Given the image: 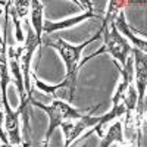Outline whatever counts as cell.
Listing matches in <instances>:
<instances>
[{"mask_svg": "<svg viewBox=\"0 0 147 147\" xmlns=\"http://www.w3.org/2000/svg\"><path fill=\"white\" fill-rule=\"evenodd\" d=\"M32 106L35 107H40L41 110H44L46 115L49 116V128H47V132H46V137H44V147H47L49 141H50L53 132L63 124L66 121H77V119H81L84 115H87L88 112L94 109H99L100 105H97L94 107H88V109H75L72 107L71 105L62 102V100H53L52 105H44L38 100H31L30 102Z\"/></svg>", "mask_w": 147, "mask_h": 147, "instance_id": "1", "label": "cell"}, {"mask_svg": "<svg viewBox=\"0 0 147 147\" xmlns=\"http://www.w3.org/2000/svg\"><path fill=\"white\" fill-rule=\"evenodd\" d=\"M100 34H102V32H97V34H94V35L91 37L90 40L84 41V43H81V44H77V46H72V44L66 43L63 38H57V40L43 38V44L50 46V47L56 49V50L59 52V55L62 56L63 62H65V66H66V75H69V74L78 72L80 68H81V65H84L85 62H87V60H90V59L93 57V55H91V56H88V57L82 59V62L80 60V59H81L82 50H84V49L87 47L91 41H94V40L99 38Z\"/></svg>", "mask_w": 147, "mask_h": 147, "instance_id": "2", "label": "cell"}, {"mask_svg": "<svg viewBox=\"0 0 147 147\" xmlns=\"http://www.w3.org/2000/svg\"><path fill=\"white\" fill-rule=\"evenodd\" d=\"M100 32L103 34V41H105V44H103V47L99 49L96 53H93V57H94V56H99V55L103 53V52H107V53L112 55V57L116 60V62L121 63L119 68H122V66L125 65V62H127L128 55H129L131 50H132V46L127 41V38H124V37L118 32V30H116L115 25H113V22H110L107 27L102 28Z\"/></svg>", "mask_w": 147, "mask_h": 147, "instance_id": "3", "label": "cell"}, {"mask_svg": "<svg viewBox=\"0 0 147 147\" xmlns=\"http://www.w3.org/2000/svg\"><path fill=\"white\" fill-rule=\"evenodd\" d=\"M24 27L27 28V38L24 46L18 47L19 52V65L22 71V77H24V88L28 96V102H31L32 97V90H31V81H30V68H31V59L34 56V52L38 49L43 43L37 40L35 32L30 24V19H24Z\"/></svg>", "mask_w": 147, "mask_h": 147, "instance_id": "4", "label": "cell"}, {"mask_svg": "<svg viewBox=\"0 0 147 147\" xmlns=\"http://www.w3.org/2000/svg\"><path fill=\"white\" fill-rule=\"evenodd\" d=\"M132 65H134V80H136V91H137V109L136 116L140 122H144L146 112V84H147V66H146V53L138 49L132 47Z\"/></svg>", "mask_w": 147, "mask_h": 147, "instance_id": "5", "label": "cell"}, {"mask_svg": "<svg viewBox=\"0 0 147 147\" xmlns=\"http://www.w3.org/2000/svg\"><path fill=\"white\" fill-rule=\"evenodd\" d=\"M77 78H78V72H74V74H69V75H65V80L60 84L47 85L43 81H40L34 74V82L37 85V88L46 93L50 99L62 100L68 105H71L74 100V94H75V90H77Z\"/></svg>", "mask_w": 147, "mask_h": 147, "instance_id": "6", "label": "cell"}, {"mask_svg": "<svg viewBox=\"0 0 147 147\" xmlns=\"http://www.w3.org/2000/svg\"><path fill=\"white\" fill-rule=\"evenodd\" d=\"M94 110H97V109H94ZM91 112H88L87 115H84L81 119H77L75 122L74 121H66V122H63V124L60 125V128H62V131H63V136H65V147H69L74 141L80 137V134L84 129H87L90 127H94L97 122H99L100 116H91L90 115Z\"/></svg>", "mask_w": 147, "mask_h": 147, "instance_id": "7", "label": "cell"}, {"mask_svg": "<svg viewBox=\"0 0 147 147\" xmlns=\"http://www.w3.org/2000/svg\"><path fill=\"white\" fill-rule=\"evenodd\" d=\"M82 5H85V12L78 16H74V18H66V19H62L59 22H53V21H44L43 22V32H53V31H57V30H65V28H69L72 25H77V24L85 21V19H90V18H99V19H103L100 18L99 15H96L93 12V3L91 2H81Z\"/></svg>", "mask_w": 147, "mask_h": 147, "instance_id": "8", "label": "cell"}, {"mask_svg": "<svg viewBox=\"0 0 147 147\" xmlns=\"http://www.w3.org/2000/svg\"><path fill=\"white\" fill-rule=\"evenodd\" d=\"M119 72H121V77L122 80L119 81L118 84V87H116V91L112 97V106H118L119 103H122V100H124V96L128 90V87L134 82V65H132V56H129L127 59V62L125 65L119 68Z\"/></svg>", "mask_w": 147, "mask_h": 147, "instance_id": "9", "label": "cell"}, {"mask_svg": "<svg viewBox=\"0 0 147 147\" xmlns=\"http://www.w3.org/2000/svg\"><path fill=\"white\" fill-rule=\"evenodd\" d=\"M113 25H115V28L118 30L119 34H124V35H125L124 38H129V41L136 46V49L141 50L143 53H146V50H147V43H146V40H141V38H138V37L134 35L132 28L128 25L127 21H125L124 10H121L119 13H118V16H116L115 21H113Z\"/></svg>", "mask_w": 147, "mask_h": 147, "instance_id": "10", "label": "cell"}, {"mask_svg": "<svg viewBox=\"0 0 147 147\" xmlns=\"http://www.w3.org/2000/svg\"><path fill=\"white\" fill-rule=\"evenodd\" d=\"M22 112L19 109L13 110L10 113H5V128H6V136L9 138V144H22V138L19 136V116Z\"/></svg>", "mask_w": 147, "mask_h": 147, "instance_id": "11", "label": "cell"}, {"mask_svg": "<svg viewBox=\"0 0 147 147\" xmlns=\"http://www.w3.org/2000/svg\"><path fill=\"white\" fill-rule=\"evenodd\" d=\"M12 82L9 77V65H7V53H3L0 57V90H2V102L5 107V113L13 112L7 100V85Z\"/></svg>", "mask_w": 147, "mask_h": 147, "instance_id": "12", "label": "cell"}, {"mask_svg": "<svg viewBox=\"0 0 147 147\" xmlns=\"http://www.w3.org/2000/svg\"><path fill=\"white\" fill-rule=\"evenodd\" d=\"M124 113H125V106H124V103H119L118 106H112V109H110L106 115L100 116L99 122H97V124L93 127V131L87 132L84 137H90L93 132H96L99 137H103V136H105V128H106V125L109 124L110 121H115L116 118L122 116Z\"/></svg>", "mask_w": 147, "mask_h": 147, "instance_id": "13", "label": "cell"}, {"mask_svg": "<svg viewBox=\"0 0 147 147\" xmlns=\"http://www.w3.org/2000/svg\"><path fill=\"white\" fill-rule=\"evenodd\" d=\"M43 3L40 0H32L30 9V24L35 32L37 40L43 43Z\"/></svg>", "mask_w": 147, "mask_h": 147, "instance_id": "14", "label": "cell"}, {"mask_svg": "<svg viewBox=\"0 0 147 147\" xmlns=\"http://www.w3.org/2000/svg\"><path fill=\"white\" fill-rule=\"evenodd\" d=\"M113 143L121 144V147H127V143L124 138V125L119 121L109 127L107 132L102 137L100 147H110V144H113Z\"/></svg>", "mask_w": 147, "mask_h": 147, "instance_id": "15", "label": "cell"}, {"mask_svg": "<svg viewBox=\"0 0 147 147\" xmlns=\"http://www.w3.org/2000/svg\"><path fill=\"white\" fill-rule=\"evenodd\" d=\"M131 2H127V0H112L109 2V6H107V12H106V16L103 18V24H102V28L107 27L110 22H113L115 18L118 16V13L121 10H124L125 6H128Z\"/></svg>", "mask_w": 147, "mask_h": 147, "instance_id": "16", "label": "cell"}, {"mask_svg": "<svg viewBox=\"0 0 147 147\" xmlns=\"http://www.w3.org/2000/svg\"><path fill=\"white\" fill-rule=\"evenodd\" d=\"M30 9H31V2H28V0H16V2H13L15 13L22 21L27 19V16L30 15Z\"/></svg>", "mask_w": 147, "mask_h": 147, "instance_id": "17", "label": "cell"}, {"mask_svg": "<svg viewBox=\"0 0 147 147\" xmlns=\"http://www.w3.org/2000/svg\"><path fill=\"white\" fill-rule=\"evenodd\" d=\"M9 18H12L15 24V35H16V40L18 41H24V32H22V28H21V19L18 18V15L15 13L13 10V2H10L9 5Z\"/></svg>", "mask_w": 147, "mask_h": 147, "instance_id": "18", "label": "cell"}, {"mask_svg": "<svg viewBox=\"0 0 147 147\" xmlns=\"http://www.w3.org/2000/svg\"><path fill=\"white\" fill-rule=\"evenodd\" d=\"M3 127H5V112L0 110V141L3 144H9V138L6 136V132L3 131Z\"/></svg>", "mask_w": 147, "mask_h": 147, "instance_id": "19", "label": "cell"}, {"mask_svg": "<svg viewBox=\"0 0 147 147\" xmlns=\"http://www.w3.org/2000/svg\"><path fill=\"white\" fill-rule=\"evenodd\" d=\"M0 147H30V143H24V144H18V146H13V144H0Z\"/></svg>", "mask_w": 147, "mask_h": 147, "instance_id": "20", "label": "cell"}, {"mask_svg": "<svg viewBox=\"0 0 147 147\" xmlns=\"http://www.w3.org/2000/svg\"><path fill=\"white\" fill-rule=\"evenodd\" d=\"M3 40H5V38H3V37H2V34H0V44L3 43Z\"/></svg>", "mask_w": 147, "mask_h": 147, "instance_id": "21", "label": "cell"}, {"mask_svg": "<svg viewBox=\"0 0 147 147\" xmlns=\"http://www.w3.org/2000/svg\"><path fill=\"white\" fill-rule=\"evenodd\" d=\"M82 147H87V144H84V146H82Z\"/></svg>", "mask_w": 147, "mask_h": 147, "instance_id": "22", "label": "cell"}]
</instances>
